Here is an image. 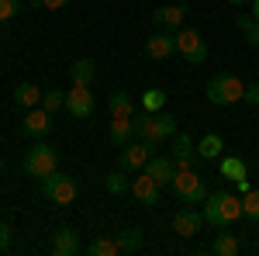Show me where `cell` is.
Instances as JSON below:
<instances>
[{
    "mask_svg": "<svg viewBox=\"0 0 259 256\" xmlns=\"http://www.w3.org/2000/svg\"><path fill=\"white\" fill-rule=\"evenodd\" d=\"M132 132H135V138L159 145V142H169L180 128H177V118L166 115V111H142V115L132 118Z\"/></svg>",
    "mask_w": 259,
    "mask_h": 256,
    "instance_id": "obj_1",
    "label": "cell"
},
{
    "mask_svg": "<svg viewBox=\"0 0 259 256\" xmlns=\"http://www.w3.org/2000/svg\"><path fill=\"white\" fill-rule=\"evenodd\" d=\"M239 218H242V197L239 194H228V191L207 194V201H204V222L211 229H228Z\"/></svg>",
    "mask_w": 259,
    "mask_h": 256,
    "instance_id": "obj_2",
    "label": "cell"
},
{
    "mask_svg": "<svg viewBox=\"0 0 259 256\" xmlns=\"http://www.w3.org/2000/svg\"><path fill=\"white\" fill-rule=\"evenodd\" d=\"M207 100L214 107H232V104H242V94H245V83H242L235 73H218V77L207 80Z\"/></svg>",
    "mask_w": 259,
    "mask_h": 256,
    "instance_id": "obj_3",
    "label": "cell"
},
{
    "mask_svg": "<svg viewBox=\"0 0 259 256\" xmlns=\"http://www.w3.org/2000/svg\"><path fill=\"white\" fill-rule=\"evenodd\" d=\"M173 194H177L180 204H204L207 201V187H204V177H200L197 170H177V177H173Z\"/></svg>",
    "mask_w": 259,
    "mask_h": 256,
    "instance_id": "obj_4",
    "label": "cell"
},
{
    "mask_svg": "<svg viewBox=\"0 0 259 256\" xmlns=\"http://www.w3.org/2000/svg\"><path fill=\"white\" fill-rule=\"evenodd\" d=\"M59 170V153L49 145V142H35L28 153H24V173L28 177H49Z\"/></svg>",
    "mask_w": 259,
    "mask_h": 256,
    "instance_id": "obj_5",
    "label": "cell"
},
{
    "mask_svg": "<svg viewBox=\"0 0 259 256\" xmlns=\"http://www.w3.org/2000/svg\"><path fill=\"white\" fill-rule=\"evenodd\" d=\"M38 191L45 201H52V204H73L76 201V194H80V187H76V180L66 177V173H49V177H41Z\"/></svg>",
    "mask_w": 259,
    "mask_h": 256,
    "instance_id": "obj_6",
    "label": "cell"
},
{
    "mask_svg": "<svg viewBox=\"0 0 259 256\" xmlns=\"http://www.w3.org/2000/svg\"><path fill=\"white\" fill-rule=\"evenodd\" d=\"M177 52L190 62V66H204V59H207V42H204V35L194 31V28H180L177 31Z\"/></svg>",
    "mask_w": 259,
    "mask_h": 256,
    "instance_id": "obj_7",
    "label": "cell"
},
{
    "mask_svg": "<svg viewBox=\"0 0 259 256\" xmlns=\"http://www.w3.org/2000/svg\"><path fill=\"white\" fill-rule=\"evenodd\" d=\"M152 149H156V145L145 142V138H135V142L121 145V149H118V170H124V173H139L142 166L149 163Z\"/></svg>",
    "mask_w": 259,
    "mask_h": 256,
    "instance_id": "obj_8",
    "label": "cell"
},
{
    "mask_svg": "<svg viewBox=\"0 0 259 256\" xmlns=\"http://www.w3.org/2000/svg\"><path fill=\"white\" fill-rule=\"evenodd\" d=\"M66 111H69V115H73L76 121L94 118V94H90V87H83V83H73V90L66 94Z\"/></svg>",
    "mask_w": 259,
    "mask_h": 256,
    "instance_id": "obj_9",
    "label": "cell"
},
{
    "mask_svg": "<svg viewBox=\"0 0 259 256\" xmlns=\"http://www.w3.org/2000/svg\"><path fill=\"white\" fill-rule=\"evenodd\" d=\"M173 52H177V31L159 28V31H152L149 42H145V56L149 59H169Z\"/></svg>",
    "mask_w": 259,
    "mask_h": 256,
    "instance_id": "obj_10",
    "label": "cell"
},
{
    "mask_svg": "<svg viewBox=\"0 0 259 256\" xmlns=\"http://www.w3.org/2000/svg\"><path fill=\"white\" fill-rule=\"evenodd\" d=\"M49 128H52V115L45 111V107H28V115H24V121H21V132L28 138H45L49 135Z\"/></svg>",
    "mask_w": 259,
    "mask_h": 256,
    "instance_id": "obj_11",
    "label": "cell"
},
{
    "mask_svg": "<svg viewBox=\"0 0 259 256\" xmlns=\"http://www.w3.org/2000/svg\"><path fill=\"white\" fill-rule=\"evenodd\" d=\"M200 229H204V215H200L194 204H187V208H180L177 215H173V232L183 239H190V236H197Z\"/></svg>",
    "mask_w": 259,
    "mask_h": 256,
    "instance_id": "obj_12",
    "label": "cell"
},
{
    "mask_svg": "<svg viewBox=\"0 0 259 256\" xmlns=\"http://www.w3.org/2000/svg\"><path fill=\"white\" fill-rule=\"evenodd\" d=\"M173 163H177V170H194V163H197V145L187 132L173 135Z\"/></svg>",
    "mask_w": 259,
    "mask_h": 256,
    "instance_id": "obj_13",
    "label": "cell"
},
{
    "mask_svg": "<svg viewBox=\"0 0 259 256\" xmlns=\"http://www.w3.org/2000/svg\"><path fill=\"white\" fill-rule=\"evenodd\" d=\"M142 170L156 180L159 187H169L173 177H177V163H173V156H149V163H145Z\"/></svg>",
    "mask_w": 259,
    "mask_h": 256,
    "instance_id": "obj_14",
    "label": "cell"
},
{
    "mask_svg": "<svg viewBox=\"0 0 259 256\" xmlns=\"http://www.w3.org/2000/svg\"><path fill=\"white\" fill-rule=\"evenodd\" d=\"M159 191H162V187L149 177L145 170H142V177L132 180V194H135V201L145 204V208H156V204H159Z\"/></svg>",
    "mask_w": 259,
    "mask_h": 256,
    "instance_id": "obj_15",
    "label": "cell"
},
{
    "mask_svg": "<svg viewBox=\"0 0 259 256\" xmlns=\"http://www.w3.org/2000/svg\"><path fill=\"white\" fill-rule=\"evenodd\" d=\"M183 18H187V4H173V7L152 11V24L156 28H166V31H180L183 28Z\"/></svg>",
    "mask_w": 259,
    "mask_h": 256,
    "instance_id": "obj_16",
    "label": "cell"
},
{
    "mask_svg": "<svg viewBox=\"0 0 259 256\" xmlns=\"http://www.w3.org/2000/svg\"><path fill=\"white\" fill-rule=\"evenodd\" d=\"M83 249L76 229H56V239H52V253L56 256H76Z\"/></svg>",
    "mask_w": 259,
    "mask_h": 256,
    "instance_id": "obj_17",
    "label": "cell"
},
{
    "mask_svg": "<svg viewBox=\"0 0 259 256\" xmlns=\"http://www.w3.org/2000/svg\"><path fill=\"white\" fill-rule=\"evenodd\" d=\"M132 138H135V132H132V118H111V128H107V142H111L114 149L128 145Z\"/></svg>",
    "mask_w": 259,
    "mask_h": 256,
    "instance_id": "obj_18",
    "label": "cell"
},
{
    "mask_svg": "<svg viewBox=\"0 0 259 256\" xmlns=\"http://www.w3.org/2000/svg\"><path fill=\"white\" fill-rule=\"evenodd\" d=\"M41 94H45V90H38L35 83H18V87L11 90V100H14L18 107H38Z\"/></svg>",
    "mask_w": 259,
    "mask_h": 256,
    "instance_id": "obj_19",
    "label": "cell"
},
{
    "mask_svg": "<svg viewBox=\"0 0 259 256\" xmlns=\"http://www.w3.org/2000/svg\"><path fill=\"white\" fill-rule=\"evenodd\" d=\"M221 149H225V138L218 132H207V135L197 142V156L200 159H221Z\"/></svg>",
    "mask_w": 259,
    "mask_h": 256,
    "instance_id": "obj_20",
    "label": "cell"
},
{
    "mask_svg": "<svg viewBox=\"0 0 259 256\" xmlns=\"http://www.w3.org/2000/svg\"><path fill=\"white\" fill-rule=\"evenodd\" d=\"M94 73H97V62L94 59H76L69 66V80H73V83H83V87L94 83Z\"/></svg>",
    "mask_w": 259,
    "mask_h": 256,
    "instance_id": "obj_21",
    "label": "cell"
},
{
    "mask_svg": "<svg viewBox=\"0 0 259 256\" xmlns=\"http://www.w3.org/2000/svg\"><path fill=\"white\" fill-rule=\"evenodd\" d=\"M87 253L90 256H121V242L118 236L111 239V236H97L90 246H87Z\"/></svg>",
    "mask_w": 259,
    "mask_h": 256,
    "instance_id": "obj_22",
    "label": "cell"
},
{
    "mask_svg": "<svg viewBox=\"0 0 259 256\" xmlns=\"http://www.w3.org/2000/svg\"><path fill=\"white\" fill-rule=\"evenodd\" d=\"M111 118H135V104L124 90H114L111 94Z\"/></svg>",
    "mask_w": 259,
    "mask_h": 256,
    "instance_id": "obj_23",
    "label": "cell"
},
{
    "mask_svg": "<svg viewBox=\"0 0 259 256\" xmlns=\"http://www.w3.org/2000/svg\"><path fill=\"white\" fill-rule=\"evenodd\" d=\"M118 242H121V253H142L145 236H142V229H124V232H118Z\"/></svg>",
    "mask_w": 259,
    "mask_h": 256,
    "instance_id": "obj_24",
    "label": "cell"
},
{
    "mask_svg": "<svg viewBox=\"0 0 259 256\" xmlns=\"http://www.w3.org/2000/svg\"><path fill=\"white\" fill-rule=\"evenodd\" d=\"M211 253L214 256H235L239 253V239L232 236V232H218L214 242H211Z\"/></svg>",
    "mask_w": 259,
    "mask_h": 256,
    "instance_id": "obj_25",
    "label": "cell"
},
{
    "mask_svg": "<svg viewBox=\"0 0 259 256\" xmlns=\"http://www.w3.org/2000/svg\"><path fill=\"white\" fill-rule=\"evenodd\" d=\"M142 111H166V90L149 87V90L142 94Z\"/></svg>",
    "mask_w": 259,
    "mask_h": 256,
    "instance_id": "obj_26",
    "label": "cell"
},
{
    "mask_svg": "<svg viewBox=\"0 0 259 256\" xmlns=\"http://www.w3.org/2000/svg\"><path fill=\"white\" fill-rule=\"evenodd\" d=\"M221 177H225V180H242V177H245V159L225 156V159H221Z\"/></svg>",
    "mask_w": 259,
    "mask_h": 256,
    "instance_id": "obj_27",
    "label": "cell"
},
{
    "mask_svg": "<svg viewBox=\"0 0 259 256\" xmlns=\"http://www.w3.org/2000/svg\"><path fill=\"white\" fill-rule=\"evenodd\" d=\"M104 187H107V194H124V191H132V184H128V177H124V170L107 173V177H104Z\"/></svg>",
    "mask_w": 259,
    "mask_h": 256,
    "instance_id": "obj_28",
    "label": "cell"
},
{
    "mask_svg": "<svg viewBox=\"0 0 259 256\" xmlns=\"http://www.w3.org/2000/svg\"><path fill=\"white\" fill-rule=\"evenodd\" d=\"M242 218H249V222L259 225V191H249L242 197Z\"/></svg>",
    "mask_w": 259,
    "mask_h": 256,
    "instance_id": "obj_29",
    "label": "cell"
},
{
    "mask_svg": "<svg viewBox=\"0 0 259 256\" xmlns=\"http://www.w3.org/2000/svg\"><path fill=\"white\" fill-rule=\"evenodd\" d=\"M41 107H45L49 115H56L59 107H66V94H62V90H45V94H41Z\"/></svg>",
    "mask_w": 259,
    "mask_h": 256,
    "instance_id": "obj_30",
    "label": "cell"
},
{
    "mask_svg": "<svg viewBox=\"0 0 259 256\" xmlns=\"http://www.w3.org/2000/svg\"><path fill=\"white\" fill-rule=\"evenodd\" d=\"M18 11H21V0H0V21L18 18Z\"/></svg>",
    "mask_w": 259,
    "mask_h": 256,
    "instance_id": "obj_31",
    "label": "cell"
},
{
    "mask_svg": "<svg viewBox=\"0 0 259 256\" xmlns=\"http://www.w3.org/2000/svg\"><path fill=\"white\" fill-rule=\"evenodd\" d=\"M11 242H14V232L7 222H0V253H11Z\"/></svg>",
    "mask_w": 259,
    "mask_h": 256,
    "instance_id": "obj_32",
    "label": "cell"
},
{
    "mask_svg": "<svg viewBox=\"0 0 259 256\" xmlns=\"http://www.w3.org/2000/svg\"><path fill=\"white\" fill-rule=\"evenodd\" d=\"M242 104H249V107H259V83H245Z\"/></svg>",
    "mask_w": 259,
    "mask_h": 256,
    "instance_id": "obj_33",
    "label": "cell"
},
{
    "mask_svg": "<svg viewBox=\"0 0 259 256\" xmlns=\"http://www.w3.org/2000/svg\"><path fill=\"white\" fill-rule=\"evenodd\" d=\"M245 42H249L252 49H259V21H252V24L245 28Z\"/></svg>",
    "mask_w": 259,
    "mask_h": 256,
    "instance_id": "obj_34",
    "label": "cell"
},
{
    "mask_svg": "<svg viewBox=\"0 0 259 256\" xmlns=\"http://www.w3.org/2000/svg\"><path fill=\"white\" fill-rule=\"evenodd\" d=\"M38 4L45 7V11H62V7H66L69 0H38Z\"/></svg>",
    "mask_w": 259,
    "mask_h": 256,
    "instance_id": "obj_35",
    "label": "cell"
},
{
    "mask_svg": "<svg viewBox=\"0 0 259 256\" xmlns=\"http://www.w3.org/2000/svg\"><path fill=\"white\" fill-rule=\"evenodd\" d=\"M235 187H239V197H245V194H249V191H252V184H249V177L235 180Z\"/></svg>",
    "mask_w": 259,
    "mask_h": 256,
    "instance_id": "obj_36",
    "label": "cell"
},
{
    "mask_svg": "<svg viewBox=\"0 0 259 256\" xmlns=\"http://www.w3.org/2000/svg\"><path fill=\"white\" fill-rule=\"evenodd\" d=\"M252 21H259V0H252Z\"/></svg>",
    "mask_w": 259,
    "mask_h": 256,
    "instance_id": "obj_37",
    "label": "cell"
},
{
    "mask_svg": "<svg viewBox=\"0 0 259 256\" xmlns=\"http://www.w3.org/2000/svg\"><path fill=\"white\" fill-rule=\"evenodd\" d=\"M232 7H242V4H252V0H228Z\"/></svg>",
    "mask_w": 259,
    "mask_h": 256,
    "instance_id": "obj_38",
    "label": "cell"
},
{
    "mask_svg": "<svg viewBox=\"0 0 259 256\" xmlns=\"http://www.w3.org/2000/svg\"><path fill=\"white\" fill-rule=\"evenodd\" d=\"M0 170H4V159H0Z\"/></svg>",
    "mask_w": 259,
    "mask_h": 256,
    "instance_id": "obj_39",
    "label": "cell"
},
{
    "mask_svg": "<svg viewBox=\"0 0 259 256\" xmlns=\"http://www.w3.org/2000/svg\"><path fill=\"white\" fill-rule=\"evenodd\" d=\"M0 24H4V21H0Z\"/></svg>",
    "mask_w": 259,
    "mask_h": 256,
    "instance_id": "obj_40",
    "label": "cell"
}]
</instances>
